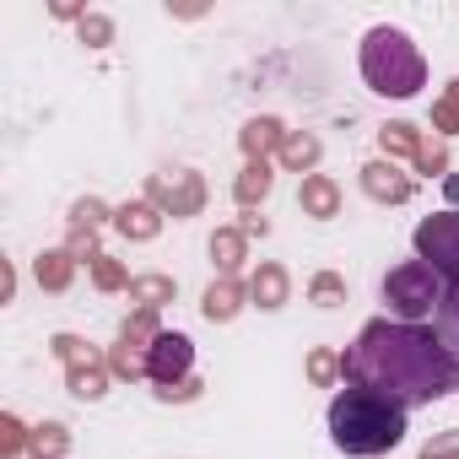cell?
<instances>
[{
	"label": "cell",
	"instance_id": "obj_5",
	"mask_svg": "<svg viewBox=\"0 0 459 459\" xmlns=\"http://www.w3.org/2000/svg\"><path fill=\"white\" fill-rule=\"evenodd\" d=\"M157 335H162L157 308H135V314L119 325L114 346H108V368H114V378H125V384L152 378V346H157Z\"/></svg>",
	"mask_w": 459,
	"mask_h": 459
},
{
	"label": "cell",
	"instance_id": "obj_13",
	"mask_svg": "<svg viewBox=\"0 0 459 459\" xmlns=\"http://www.w3.org/2000/svg\"><path fill=\"white\" fill-rule=\"evenodd\" d=\"M162 211L141 195V200H125V205H114V227H119V238H130V244H152L157 233H162Z\"/></svg>",
	"mask_w": 459,
	"mask_h": 459
},
{
	"label": "cell",
	"instance_id": "obj_7",
	"mask_svg": "<svg viewBox=\"0 0 459 459\" xmlns=\"http://www.w3.org/2000/svg\"><path fill=\"white\" fill-rule=\"evenodd\" d=\"M146 200H152L162 216L189 221V216H200V211H205V178H200L195 168L157 173V178H146Z\"/></svg>",
	"mask_w": 459,
	"mask_h": 459
},
{
	"label": "cell",
	"instance_id": "obj_6",
	"mask_svg": "<svg viewBox=\"0 0 459 459\" xmlns=\"http://www.w3.org/2000/svg\"><path fill=\"white\" fill-rule=\"evenodd\" d=\"M411 244H416V260L421 265H432L448 287H459V211L421 216L416 233H411Z\"/></svg>",
	"mask_w": 459,
	"mask_h": 459
},
{
	"label": "cell",
	"instance_id": "obj_29",
	"mask_svg": "<svg viewBox=\"0 0 459 459\" xmlns=\"http://www.w3.org/2000/svg\"><path fill=\"white\" fill-rule=\"evenodd\" d=\"M28 437H33V427L22 421V416H0V459H12V454H28Z\"/></svg>",
	"mask_w": 459,
	"mask_h": 459
},
{
	"label": "cell",
	"instance_id": "obj_26",
	"mask_svg": "<svg viewBox=\"0 0 459 459\" xmlns=\"http://www.w3.org/2000/svg\"><path fill=\"white\" fill-rule=\"evenodd\" d=\"M87 271H92V287H98V292H130V281H135V276H130L114 255H98Z\"/></svg>",
	"mask_w": 459,
	"mask_h": 459
},
{
	"label": "cell",
	"instance_id": "obj_31",
	"mask_svg": "<svg viewBox=\"0 0 459 459\" xmlns=\"http://www.w3.org/2000/svg\"><path fill=\"white\" fill-rule=\"evenodd\" d=\"M76 33H82V44H87V49H108V44H114V17L87 12V17L76 22Z\"/></svg>",
	"mask_w": 459,
	"mask_h": 459
},
{
	"label": "cell",
	"instance_id": "obj_35",
	"mask_svg": "<svg viewBox=\"0 0 459 459\" xmlns=\"http://www.w3.org/2000/svg\"><path fill=\"white\" fill-rule=\"evenodd\" d=\"M12 298H17V271L0 265V303H12Z\"/></svg>",
	"mask_w": 459,
	"mask_h": 459
},
{
	"label": "cell",
	"instance_id": "obj_38",
	"mask_svg": "<svg viewBox=\"0 0 459 459\" xmlns=\"http://www.w3.org/2000/svg\"><path fill=\"white\" fill-rule=\"evenodd\" d=\"M12 459H28V454H12Z\"/></svg>",
	"mask_w": 459,
	"mask_h": 459
},
{
	"label": "cell",
	"instance_id": "obj_32",
	"mask_svg": "<svg viewBox=\"0 0 459 459\" xmlns=\"http://www.w3.org/2000/svg\"><path fill=\"white\" fill-rule=\"evenodd\" d=\"M49 351H55V357L65 362V368H76V362H92V357H98V351H92V346H87L82 335H71V330H60V335L49 341Z\"/></svg>",
	"mask_w": 459,
	"mask_h": 459
},
{
	"label": "cell",
	"instance_id": "obj_9",
	"mask_svg": "<svg viewBox=\"0 0 459 459\" xmlns=\"http://www.w3.org/2000/svg\"><path fill=\"white\" fill-rule=\"evenodd\" d=\"M362 195L378 200V205H405V200L416 195V178H411L400 162L373 157V162H362Z\"/></svg>",
	"mask_w": 459,
	"mask_h": 459
},
{
	"label": "cell",
	"instance_id": "obj_36",
	"mask_svg": "<svg viewBox=\"0 0 459 459\" xmlns=\"http://www.w3.org/2000/svg\"><path fill=\"white\" fill-rule=\"evenodd\" d=\"M49 12H55L60 22H82V17H87L82 6H71V0H55V6H49Z\"/></svg>",
	"mask_w": 459,
	"mask_h": 459
},
{
	"label": "cell",
	"instance_id": "obj_20",
	"mask_svg": "<svg viewBox=\"0 0 459 459\" xmlns=\"http://www.w3.org/2000/svg\"><path fill=\"white\" fill-rule=\"evenodd\" d=\"M271 184H276V162H244V173L233 178V200L244 211H255V205H265Z\"/></svg>",
	"mask_w": 459,
	"mask_h": 459
},
{
	"label": "cell",
	"instance_id": "obj_15",
	"mask_svg": "<svg viewBox=\"0 0 459 459\" xmlns=\"http://www.w3.org/2000/svg\"><path fill=\"white\" fill-rule=\"evenodd\" d=\"M205 249H211L216 276H238V271H244V260H249V233H244V227H216Z\"/></svg>",
	"mask_w": 459,
	"mask_h": 459
},
{
	"label": "cell",
	"instance_id": "obj_37",
	"mask_svg": "<svg viewBox=\"0 0 459 459\" xmlns=\"http://www.w3.org/2000/svg\"><path fill=\"white\" fill-rule=\"evenodd\" d=\"M443 189H448V200H459V173H448V178H443Z\"/></svg>",
	"mask_w": 459,
	"mask_h": 459
},
{
	"label": "cell",
	"instance_id": "obj_28",
	"mask_svg": "<svg viewBox=\"0 0 459 459\" xmlns=\"http://www.w3.org/2000/svg\"><path fill=\"white\" fill-rule=\"evenodd\" d=\"M432 325H437V341L459 357V287H448V298H443V308H437Z\"/></svg>",
	"mask_w": 459,
	"mask_h": 459
},
{
	"label": "cell",
	"instance_id": "obj_3",
	"mask_svg": "<svg viewBox=\"0 0 459 459\" xmlns=\"http://www.w3.org/2000/svg\"><path fill=\"white\" fill-rule=\"evenodd\" d=\"M362 82L378 92V98H416L427 87V60L421 49L411 44L405 28H368L362 39Z\"/></svg>",
	"mask_w": 459,
	"mask_h": 459
},
{
	"label": "cell",
	"instance_id": "obj_19",
	"mask_svg": "<svg viewBox=\"0 0 459 459\" xmlns=\"http://www.w3.org/2000/svg\"><path fill=\"white\" fill-rule=\"evenodd\" d=\"M108 384H114V368H108V357H92V362H76V368H65V389H71L76 400H103V394H108Z\"/></svg>",
	"mask_w": 459,
	"mask_h": 459
},
{
	"label": "cell",
	"instance_id": "obj_2",
	"mask_svg": "<svg viewBox=\"0 0 459 459\" xmlns=\"http://www.w3.org/2000/svg\"><path fill=\"white\" fill-rule=\"evenodd\" d=\"M405 437V405L378 394V389H362V384H346L335 400H330V443L351 459H384L394 443Z\"/></svg>",
	"mask_w": 459,
	"mask_h": 459
},
{
	"label": "cell",
	"instance_id": "obj_22",
	"mask_svg": "<svg viewBox=\"0 0 459 459\" xmlns=\"http://www.w3.org/2000/svg\"><path fill=\"white\" fill-rule=\"evenodd\" d=\"M173 298H178V281L162 276V271H146V276L130 281V303H141V308H162V303H173Z\"/></svg>",
	"mask_w": 459,
	"mask_h": 459
},
{
	"label": "cell",
	"instance_id": "obj_33",
	"mask_svg": "<svg viewBox=\"0 0 459 459\" xmlns=\"http://www.w3.org/2000/svg\"><path fill=\"white\" fill-rule=\"evenodd\" d=\"M421 459H459V427H448V432H437L427 448H421Z\"/></svg>",
	"mask_w": 459,
	"mask_h": 459
},
{
	"label": "cell",
	"instance_id": "obj_10",
	"mask_svg": "<svg viewBox=\"0 0 459 459\" xmlns=\"http://www.w3.org/2000/svg\"><path fill=\"white\" fill-rule=\"evenodd\" d=\"M244 308H249V281H238V276H216V281L200 292V314H205L211 325H233Z\"/></svg>",
	"mask_w": 459,
	"mask_h": 459
},
{
	"label": "cell",
	"instance_id": "obj_21",
	"mask_svg": "<svg viewBox=\"0 0 459 459\" xmlns=\"http://www.w3.org/2000/svg\"><path fill=\"white\" fill-rule=\"evenodd\" d=\"M71 454V427L65 421H39L28 437V459H65Z\"/></svg>",
	"mask_w": 459,
	"mask_h": 459
},
{
	"label": "cell",
	"instance_id": "obj_30",
	"mask_svg": "<svg viewBox=\"0 0 459 459\" xmlns=\"http://www.w3.org/2000/svg\"><path fill=\"white\" fill-rule=\"evenodd\" d=\"M308 303H319V308H341V303H346V281H341L335 271H319V276L308 281Z\"/></svg>",
	"mask_w": 459,
	"mask_h": 459
},
{
	"label": "cell",
	"instance_id": "obj_25",
	"mask_svg": "<svg viewBox=\"0 0 459 459\" xmlns=\"http://www.w3.org/2000/svg\"><path fill=\"white\" fill-rule=\"evenodd\" d=\"M346 378V362H341V351H330V346H314L308 351V384L314 389H335Z\"/></svg>",
	"mask_w": 459,
	"mask_h": 459
},
{
	"label": "cell",
	"instance_id": "obj_23",
	"mask_svg": "<svg viewBox=\"0 0 459 459\" xmlns=\"http://www.w3.org/2000/svg\"><path fill=\"white\" fill-rule=\"evenodd\" d=\"M76 233H98V227H114V205L103 200V195H82V200H71V216H65Z\"/></svg>",
	"mask_w": 459,
	"mask_h": 459
},
{
	"label": "cell",
	"instance_id": "obj_24",
	"mask_svg": "<svg viewBox=\"0 0 459 459\" xmlns=\"http://www.w3.org/2000/svg\"><path fill=\"white\" fill-rule=\"evenodd\" d=\"M427 130H432V135H443V141H448V135H459V76H454V82H448V87L437 92V103H432V119H427Z\"/></svg>",
	"mask_w": 459,
	"mask_h": 459
},
{
	"label": "cell",
	"instance_id": "obj_14",
	"mask_svg": "<svg viewBox=\"0 0 459 459\" xmlns=\"http://www.w3.org/2000/svg\"><path fill=\"white\" fill-rule=\"evenodd\" d=\"M298 205H303V216L330 221V216H341V184H335L330 173H308V178L298 184Z\"/></svg>",
	"mask_w": 459,
	"mask_h": 459
},
{
	"label": "cell",
	"instance_id": "obj_17",
	"mask_svg": "<svg viewBox=\"0 0 459 459\" xmlns=\"http://www.w3.org/2000/svg\"><path fill=\"white\" fill-rule=\"evenodd\" d=\"M319 157H325V141H319L314 130H287V141H281V157H276V162H281L287 173H303V178H308V173L319 168Z\"/></svg>",
	"mask_w": 459,
	"mask_h": 459
},
{
	"label": "cell",
	"instance_id": "obj_12",
	"mask_svg": "<svg viewBox=\"0 0 459 459\" xmlns=\"http://www.w3.org/2000/svg\"><path fill=\"white\" fill-rule=\"evenodd\" d=\"M249 303H255V308H265V314L287 308V303H292V276H287V265L260 260V265H255V276H249Z\"/></svg>",
	"mask_w": 459,
	"mask_h": 459
},
{
	"label": "cell",
	"instance_id": "obj_34",
	"mask_svg": "<svg viewBox=\"0 0 459 459\" xmlns=\"http://www.w3.org/2000/svg\"><path fill=\"white\" fill-rule=\"evenodd\" d=\"M200 389H205L200 378H184V384H173V389H157V400H162V405H189V400H200Z\"/></svg>",
	"mask_w": 459,
	"mask_h": 459
},
{
	"label": "cell",
	"instance_id": "obj_1",
	"mask_svg": "<svg viewBox=\"0 0 459 459\" xmlns=\"http://www.w3.org/2000/svg\"><path fill=\"white\" fill-rule=\"evenodd\" d=\"M341 362H346V384L378 389V394L400 400L405 411L411 405H432V400L459 389V357L437 341V330L400 325L389 314L362 325Z\"/></svg>",
	"mask_w": 459,
	"mask_h": 459
},
{
	"label": "cell",
	"instance_id": "obj_4",
	"mask_svg": "<svg viewBox=\"0 0 459 459\" xmlns=\"http://www.w3.org/2000/svg\"><path fill=\"white\" fill-rule=\"evenodd\" d=\"M378 298H384L389 319L421 325V319H437V308H443V298H448V281H443L432 265H421V260H400V265L384 276Z\"/></svg>",
	"mask_w": 459,
	"mask_h": 459
},
{
	"label": "cell",
	"instance_id": "obj_16",
	"mask_svg": "<svg viewBox=\"0 0 459 459\" xmlns=\"http://www.w3.org/2000/svg\"><path fill=\"white\" fill-rule=\"evenodd\" d=\"M421 141H427V130H421V125H411V119H389V125L378 130V152H384L389 162H416Z\"/></svg>",
	"mask_w": 459,
	"mask_h": 459
},
{
	"label": "cell",
	"instance_id": "obj_27",
	"mask_svg": "<svg viewBox=\"0 0 459 459\" xmlns=\"http://www.w3.org/2000/svg\"><path fill=\"white\" fill-rule=\"evenodd\" d=\"M411 168H416V173H427V178H448V141H443V135H427Z\"/></svg>",
	"mask_w": 459,
	"mask_h": 459
},
{
	"label": "cell",
	"instance_id": "obj_11",
	"mask_svg": "<svg viewBox=\"0 0 459 459\" xmlns=\"http://www.w3.org/2000/svg\"><path fill=\"white\" fill-rule=\"evenodd\" d=\"M281 141H287V125H281L276 114H255V119L238 130L244 162H276V157H281Z\"/></svg>",
	"mask_w": 459,
	"mask_h": 459
},
{
	"label": "cell",
	"instance_id": "obj_18",
	"mask_svg": "<svg viewBox=\"0 0 459 459\" xmlns=\"http://www.w3.org/2000/svg\"><path fill=\"white\" fill-rule=\"evenodd\" d=\"M76 265H82V260H76L65 244H60V249H44V255H39V265H33V281H39L44 292H71Z\"/></svg>",
	"mask_w": 459,
	"mask_h": 459
},
{
	"label": "cell",
	"instance_id": "obj_8",
	"mask_svg": "<svg viewBox=\"0 0 459 459\" xmlns=\"http://www.w3.org/2000/svg\"><path fill=\"white\" fill-rule=\"evenodd\" d=\"M184 378H195V341L184 330H162L157 346H152V384L157 389H173Z\"/></svg>",
	"mask_w": 459,
	"mask_h": 459
}]
</instances>
